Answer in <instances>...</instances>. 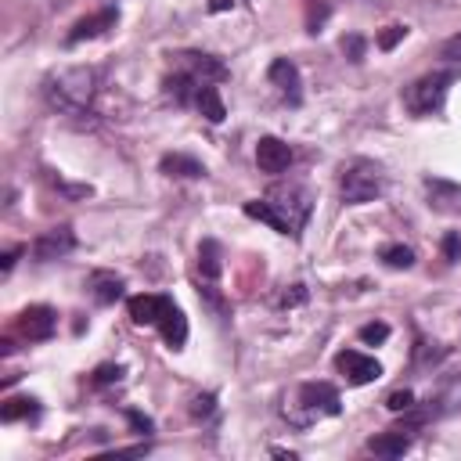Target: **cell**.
Instances as JSON below:
<instances>
[{
	"label": "cell",
	"mask_w": 461,
	"mask_h": 461,
	"mask_svg": "<svg viewBox=\"0 0 461 461\" xmlns=\"http://www.w3.org/2000/svg\"><path fill=\"white\" fill-rule=\"evenodd\" d=\"M342 411L339 389L331 382H303L292 400H285V418L292 429H310L321 418H335Z\"/></svg>",
	"instance_id": "3"
},
{
	"label": "cell",
	"mask_w": 461,
	"mask_h": 461,
	"mask_svg": "<svg viewBox=\"0 0 461 461\" xmlns=\"http://www.w3.org/2000/svg\"><path fill=\"white\" fill-rule=\"evenodd\" d=\"M126 421L133 425V432H140V436H148L155 425H151V418L148 414H140V411H133V407H126Z\"/></svg>",
	"instance_id": "32"
},
{
	"label": "cell",
	"mask_w": 461,
	"mask_h": 461,
	"mask_svg": "<svg viewBox=\"0 0 461 461\" xmlns=\"http://www.w3.org/2000/svg\"><path fill=\"white\" fill-rule=\"evenodd\" d=\"M155 328L162 331L169 349H184V342H187V317H184V310L173 299H169V306H166V313H162V321Z\"/></svg>",
	"instance_id": "16"
},
{
	"label": "cell",
	"mask_w": 461,
	"mask_h": 461,
	"mask_svg": "<svg viewBox=\"0 0 461 461\" xmlns=\"http://www.w3.org/2000/svg\"><path fill=\"white\" fill-rule=\"evenodd\" d=\"M335 367H339V375H342L349 385H367V382L382 378V364H378L375 357L360 353V349H342V353L335 357Z\"/></svg>",
	"instance_id": "7"
},
{
	"label": "cell",
	"mask_w": 461,
	"mask_h": 461,
	"mask_svg": "<svg viewBox=\"0 0 461 461\" xmlns=\"http://www.w3.org/2000/svg\"><path fill=\"white\" fill-rule=\"evenodd\" d=\"M212 411H216V396L212 393H202V396L191 400V418L205 421V418H212Z\"/></svg>",
	"instance_id": "29"
},
{
	"label": "cell",
	"mask_w": 461,
	"mask_h": 461,
	"mask_svg": "<svg viewBox=\"0 0 461 461\" xmlns=\"http://www.w3.org/2000/svg\"><path fill=\"white\" fill-rule=\"evenodd\" d=\"M115 22H119V11H115V7H104V11L90 14V18H79V22L72 25V32L65 36V43H83V40H94V36H101V32L115 29Z\"/></svg>",
	"instance_id": "13"
},
{
	"label": "cell",
	"mask_w": 461,
	"mask_h": 461,
	"mask_svg": "<svg viewBox=\"0 0 461 461\" xmlns=\"http://www.w3.org/2000/svg\"><path fill=\"white\" fill-rule=\"evenodd\" d=\"M292 148L281 140V137H259L256 140V166L263 169V173H270V176H277V173H285L288 166H292Z\"/></svg>",
	"instance_id": "11"
},
{
	"label": "cell",
	"mask_w": 461,
	"mask_h": 461,
	"mask_svg": "<svg viewBox=\"0 0 461 461\" xmlns=\"http://www.w3.org/2000/svg\"><path fill=\"white\" fill-rule=\"evenodd\" d=\"M86 292L94 295V303H101V306H112L115 299H122V292H126V281H122L119 274H112V270H94V274L86 277Z\"/></svg>",
	"instance_id": "14"
},
{
	"label": "cell",
	"mask_w": 461,
	"mask_h": 461,
	"mask_svg": "<svg viewBox=\"0 0 461 461\" xmlns=\"http://www.w3.org/2000/svg\"><path fill=\"white\" fill-rule=\"evenodd\" d=\"M267 79L277 86V94L288 104H299L303 101V79H299V68H295L292 58H274L270 68H267Z\"/></svg>",
	"instance_id": "10"
},
{
	"label": "cell",
	"mask_w": 461,
	"mask_h": 461,
	"mask_svg": "<svg viewBox=\"0 0 461 461\" xmlns=\"http://www.w3.org/2000/svg\"><path fill=\"white\" fill-rule=\"evenodd\" d=\"M331 7L328 0H306V32H321V25L328 22Z\"/></svg>",
	"instance_id": "24"
},
{
	"label": "cell",
	"mask_w": 461,
	"mask_h": 461,
	"mask_svg": "<svg viewBox=\"0 0 461 461\" xmlns=\"http://www.w3.org/2000/svg\"><path fill=\"white\" fill-rule=\"evenodd\" d=\"M385 339H389V324L385 321H371V324L360 328V342H367V346H382Z\"/></svg>",
	"instance_id": "25"
},
{
	"label": "cell",
	"mask_w": 461,
	"mask_h": 461,
	"mask_svg": "<svg viewBox=\"0 0 461 461\" xmlns=\"http://www.w3.org/2000/svg\"><path fill=\"white\" fill-rule=\"evenodd\" d=\"M385 191V173L375 158H349L339 173V194L346 205H364L375 202Z\"/></svg>",
	"instance_id": "4"
},
{
	"label": "cell",
	"mask_w": 461,
	"mask_h": 461,
	"mask_svg": "<svg viewBox=\"0 0 461 461\" xmlns=\"http://www.w3.org/2000/svg\"><path fill=\"white\" fill-rule=\"evenodd\" d=\"M306 285H292L285 295H281V306H299V303H306Z\"/></svg>",
	"instance_id": "34"
},
{
	"label": "cell",
	"mask_w": 461,
	"mask_h": 461,
	"mask_svg": "<svg viewBox=\"0 0 461 461\" xmlns=\"http://www.w3.org/2000/svg\"><path fill=\"white\" fill-rule=\"evenodd\" d=\"M14 331H18L25 342H47V339L58 331V313H54L50 306H43V303L25 306V310L18 313V321H14Z\"/></svg>",
	"instance_id": "6"
},
{
	"label": "cell",
	"mask_w": 461,
	"mask_h": 461,
	"mask_svg": "<svg viewBox=\"0 0 461 461\" xmlns=\"http://www.w3.org/2000/svg\"><path fill=\"white\" fill-rule=\"evenodd\" d=\"M234 0H209V11H227Z\"/></svg>",
	"instance_id": "36"
},
{
	"label": "cell",
	"mask_w": 461,
	"mask_h": 461,
	"mask_svg": "<svg viewBox=\"0 0 461 461\" xmlns=\"http://www.w3.org/2000/svg\"><path fill=\"white\" fill-rule=\"evenodd\" d=\"M443 256H447L450 263L461 259V234H457V230H450V234L443 238Z\"/></svg>",
	"instance_id": "33"
},
{
	"label": "cell",
	"mask_w": 461,
	"mask_h": 461,
	"mask_svg": "<svg viewBox=\"0 0 461 461\" xmlns=\"http://www.w3.org/2000/svg\"><path fill=\"white\" fill-rule=\"evenodd\" d=\"M198 270H202V285H216V281H220L223 252H220V241H216V238H205V241L198 245Z\"/></svg>",
	"instance_id": "18"
},
{
	"label": "cell",
	"mask_w": 461,
	"mask_h": 461,
	"mask_svg": "<svg viewBox=\"0 0 461 461\" xmlns=\"http://www.w3.org/2000/svg\"><path fill=\"white\" fill-rule=\"evenodd\" d=\"M194 108H198V112H202L209 122H223V115H227V108H223V97H220L216 83H202V86H198Z\"/></svg>",
	"instance_id": "19"
},
{
	"label": "cell",
	"mask_w": 461,
	"mask_h": 461,
	"mask_svg": "<svg viewBox=\"0 0 461 461\" xmlns=\"http://www.w3.org/2000/svg\"><path fill=\"white\" fill-rule=\"evenodd\" d=\"M198 86H202V83H198L194 76H187V72H176V76L166 79V94H169L176 104H194Z\"/></svg>",
	"instance_id": "20"
},
{
	"label": "cell",
	"mask_w": 461,
	"mask_h": 461,
	"mask_svg": "<svg viewBox=\"0 0 461 461\" xmlns=\"http://www.w3.org/2000/svg\"><path fill=\"white\" fill-rule=\"evenodd\" d=\"M382 263L393 267V270H411L414 267V252L407 245H385L382 249Z\"/></svg>",
	"instance_id": "22"
},
{
	"label": "cell",
	"mask_w": 461,
	"mask_h": 461,
	"mask_svg": "<svg viewBox=\"0 0 461 461\" xmlns=\"http://www.w3.org/2000/svg\"><path fill=\"white\" fill-rule=\"evenodd\" d=\"M97 94V72L90 65H68L43 79V101L61 115H86Z\"/></svg>",
	"instance_id": "2"
},
{
	"label": "cell",
	"mask_w": 461,
	"mask_h": 461,
	"mask_svg": "<svg viewBox=\"0 0 461 461\" xmlns=\"http://www.w3.org/2000/svg\"><path fill=\"white\" fill-rule=\"evenodd\" d=\"M166 306H169V295H151V292L130 295V303H126L133 324H158L162 313H166Z\"/></svg>",
	"instance_id": "15"
},
{
	"label": "cell",
	"mask_w": 461,
	"mask_h": 461,
	"mask_svg": "<svg viewBox=\"0 0 461 461\" xmlns=\"http://www.w3.org/2000/svg\"><path fill=\"white\" fill-rule=\"evenodd\" d=\"M122 375H126L122 364H97L94 375H90V385H119Z\"/></svg>",
	"instance_id": "23"
},
{
	"label": "cell",
	"mask_w": 461,
	"mask_h": 461,
	"mask_svg": "<svg viewBox=\"0 0 461 461\" xmlns=\"http://www.w3.org/2000/svg\"><path fill=\"white\" fill-rule=\"evenodd\" d=\"M411 443H414V432L396 425V429H385V432L371 436V439H367V450L378 454V457H403V454L411 450Z\"/></svg>",
	"instance_id": "12"
},
{
	"label": "cell",
	"mask_w": 461,
	"mask_h": 461,
	"mask_svg": "<svg viewBox=\"0 0 461 461\" xmlns=\"http://www.w3.org/2000/svg\"><path fill=\"white\" fill-rule=\"evenodd\" d=\"M310 212H313V194L303 184H274L263 198L245 202V216H252V220H259V223H267L288 238L303 234Z\"/></svg>",
	"instance_id": "1"
},
{
	"label": "cell",
	"mask_w": 461,
	"mask_h": 461,
	"mask_svg": "<svg viewBox=\"0 0 461 461\" xmlns=\"http://www.w3.org/2000/svg\"><path fill=\"white\" fill-rule=\"evenodd\" d=\"M450 83H454V72H429V76L414 79L403 90L407 112H414V115H436V112H443L447 94H450Z\"/></svg>",
	"instance_id": "5"
},
{
	"label": "cell",
	"mask_w": 461,
	"mask_h": 461,
	"mask_svg": "<svg viewBox=\"0 0 461 461\" xmlns=\"http://www.w3.org/2000/svg\"><path fill=\"white\" fill-rule=\"evenodd\" d=\"M385 407H389L393 414H403V411L414 407V393H411V389H393V393L385 396Z\"/></svg>",
	"instance_id": "26"
},
{
	"label": "cell",
	"mask_w": 461,
	"mask_h": 461,
	"mask_svg": "<svg viewBox=\"0 0 461 461\" xmlns=\"http://www.w3.org/2000/svg\"><path fill=\"white\" fill-rule=\"evenodd\" d=\"M364 36H357V32H349V36H342V54L353 61V65H360L364 61Z\"/></svg>",
	"instance_id": "28"
},
{
	"label": "cell",
	"mask_w": 461,
	"mask_h": 461,
	"mask_svg": "<svg viewBox=\"0 0 461 461\" xmlns=\"http://www.w3.org/2000/svg\"><path fill=\"white\" fill-rule=\"evenodd\" d=\"M40 400L36 396H7L0 407V421H18V418H36Z\"/></svg>",
	"instance_id": "21"
},
{
	"label": "cell",
	"mask_w": 461,
	"mask_h": 461,
	"mask_svg": "<svg viewBox=\"0 0 461 461\" xmlns=\"http://www.w3.org/2000/svg\"><path fill=\"white\" fill-rule=\"evenodd\" d=\"M439 54H443V61H450V65H461V32H454L443 47H439Z\"/></svg>",
	"instance_id": "31"
},
{
	"label": "cell",
	"mask_w": 461,
	"mask_h": 461,
	"mask_svg": "<svg viewBox=\"0 0 461 461\" xmlns=\"http://www.w3.org/2000/svg\"><path fill=\"white\" fill-rule=\"evenodd\" d=\"M443 353H447V349H429L425 342H418V346H414V364H418V367L436 364V360H443Z\"/></svg>",
	"instance_id": "30"
},
{
	"label": "cell",
	"mask_w": 461,
	"mask_h": 461,
	"mask_svg": "<svg viewBox=\"0 0 461 461\" xmlns=\"http://www.w3.org/2000/svg\"><path fill=\"white\" fill-rule=\"evenodd\" d=\"M158 169H162L166 176H180V180H198V176H205V166H202L198 158L184 155V151H169V155H162Z\"/></svg>",
	"instance_id": "17"
},
{
	"label": "cell",
	"mask_w": 461,
	"mask_h": 461,
	"mask_svg": "<svg viewBox=\"0 0 461 461\" xmlns=\"http://www.w3.org/2000/svg\"><path fill=\"white\" fill-rule=\"evenodd\" d=\"M403 36H407V25H400V22H396V25H385V29L378 32V50H393Z\"/></svg>",
	"instance_id": "27"
},
{
	"label": "cell",
	"mask_w": 461,
	"mask_h": 461,
	"mask_svg": "<svg viewBox=\"0 0 461 461\" xmlns=\"http://www.w3.org/2000/svg\"><path fill=\"white\" fill-rule=\"evenodd\" d=\"M173 58H176L180 72L194 76L198 83H223V79H227V65H223L220 58H212V54H202V50H176Z\"/></svg>",
	"instance_id": "8"
},
{
	"label": "cell",
	"mask_w": 461,
	"mask_h": 461,
	"mask_svg": "<svg viewBox=\"0 0 461 461\" xmlns=\"http://www.w3.org/2000/svg\"><path fill=\"white\" fill-rule=\"evenodd\" d=\"M72 249H76V230H72L68 223H61V227H50V230H43V234L32 241V256H36L40 263L61 259V256H68Z\"/></svg>",
	"instance_id": "9"
},
{
	"label": "cell",
	"mask_w": 461,
	"mask_h": 461,
	"mask_svg": "<svg viewBox=\"0 0 461 461\" xmlns=\"http://www.w3.org/2000/svg\"><path fill=\"white\" fill-rule=\"evenodd\" d=\"M18 256H22V245H14V249H7V252L0 256V270H4V274H11V267H14V259H18Z\"/></svg>",
	"instance_id": "35"
}]
</instances>
